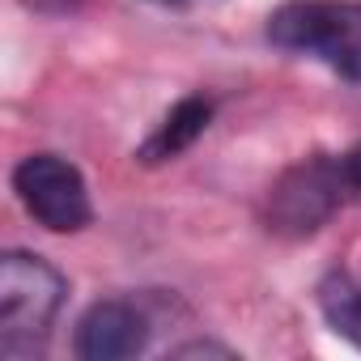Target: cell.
Instances as JSON below:
<instances>
[{"label":"cell","instance_id":"30bf717a","mask_svg":"<svg viewBox=\"0 0 361 361\" xmlns=\"http://www.w3.org/2000/svg\"><path fill=\"white\" fill-rule=\"evenodd\" d=\"M157 5H178V0H157Z\"/></svg>","mask_w":361,"mask_h":361},{"label":"cell","instance_id":"ba28073f","mask_svg":"<svg viewBox=\"0 0 361 361\" xmlns=\"http://www.w3.org/2000/svg\"><path fill=\"white\" fill-rule=\"evenodd\" d=\"M340 170H344V183H348L353 192H361V140L340 157Z\"/></svg>","mask_w":361,"mask_h":361},{"label":"cell","instance_id":"8992f818","mask_svg":"<svg viewBox=\"0 0 361 361\" xmlns=\"http://www.w3.org/2000/svg\"><path fill=\"white\" fill-rule=\"evenodd\" d=\"M209 119H213V102L200 98V94H192V98H183V102H174V106L166 111V119L157 123V132L140 145V161L153 166V161L178 157L183 149H192V145L204 136Z\"/></svg>","mask_w":361,"mask_h":361},{"label":"cell","instance_id":"5b68a950","mask_svg":"<svg viewBox=\"0 0 361 361\" xmlns=\"http://www.w3.org/2000/svg\"><path fill=\"white\" fill-rule=\"evenodd\" d=\"M145 344H149V319L123 298L94 302L77 323V357L85 361H123L136 357Z\"/></svg>","mask_w":361,"mask_h":361},{"label":"cell","instance_id":"6da1fadb","mask_svg":"<svg viewBox=\"0 0 361 361\" xmlns=\"http://www.w3.org/2000/svg\"><path fill=\"white\" fill-rule=\"evenodd\" d=\"M64 276L43 255H0V353L9 361L39 357L64 306Z\"/></svg>","mask_w":361,"mask_h":361},{"label":"cell","instance_id":"277c9868","mask_svg":"<svg viewBox=\"0 0 361 361\" xmlns=\"http://www.w3.org/2000/svg\"><path fill=\"white\" fill-rule=\"evenodd\" d=\"M344 170L340 161H327V157H310L302 166H293L281 183L272 188V230L281 234H314L331 209L340 204V192H344Z\"/></svg>","mask_w":361,"mask_h":361},{"label":"cell","instance_id":"3957f363","mask_svg":"<svg viewBox=\"0 0 361 361\" xmlns=\"http://www.w3.org/2000/svg\"><path fill=\"white\" fill-rule=\"evenodd\" d=\"M13 192L22 209L51 234H77L94 221L85 174L60 153H30L13 170Z\"/></svg>","mask_w":361,"mask_h":361},{"label":"cell","instance_id":"52a82bcc","mask_svg":"<svg viewBox=\"0 0 361 361\" xmlns=\"http://www.w3.org/2000/svg\"><path fill=\"white\" fill-rule=\"evenodd\" d=\"M319 306H323V319L331 323V331L361 348V289L348 276H331L319 289Z\"/></svg>","mask_w":361,"mask_h":361},{"label":"cell","instance_id":"9c48e42d","mask_svg":"<svg viewBox=\"0 0 361 361\" xmlns=\"http://www.w3.org/2000/svg\"><path fill=\"white\" fill-rule=\"evenodd\" d=\"M26 5H35V9H47V13H64V9H77L81 0H26Z\"/></svg>","mask_w":361,"mask_h":361},{"label":"cell","instance_id":"7a4b0ae2","mask_svg":"<svg viewBox=\"0 0 361 361\" xmlns=\"http://www.w3.org/2000/svg\"><path fill=\"white\" fill-rule=\"evenodd\" d=\"M268 39L361 81V5L353 0H285L268 18Z\"/></svg>","mask_w":361,"mask_h":361}]
</instances>
